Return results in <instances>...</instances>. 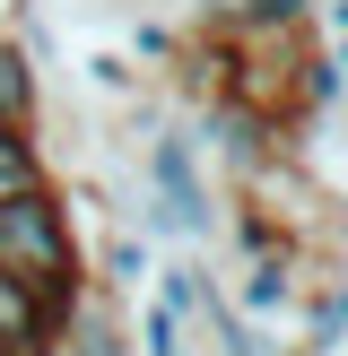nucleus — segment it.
<instances>
[{
  "instance_id": "nucleus-11",
  "label": "nucleus",
  "mask_w": 348,
  "mask_h": 356,
  "mask_svg": "<svg viewBox=\"0 0 348 356\" xmlns=\"http://www.w3.org/2000/svg\"><path fill=\"white\" fill-rule=\"evenodd\" d=\"M322 17H331V26H340V35H348V9H322Z\"/></svg>"
},
{
  "instance_id": "nucleus-9",
  "label": "nucleus",
  "mask_w": 348,
  "mask_h": 356,
  "mask_svg": "<svg viewBox=\"0 0 348 356\" xmlns=\"http://www.w3.org/2000/svg\"><path fill=\"white\" fill-rule=\"evenodd\" d=\"M331 70H340V87H348V35H340V44H331Z\"/></svg>"
},
{
  "instance_id": "nucleus-3",
  "label": "nucleus",
  "mask_w": 348,
  "mask_h": 356,
  "mask_svg": "<svg viewBox=\"0 0 348 356\" xmlns=\"http://www.w3.org/2000/svg\"><path fill=\"white\" fill-rule=\"evenodd\" d=\"M61 322H70V305H52L44 287H26V278L0 270V339H9V348H44V356H61Z\"/></svg>"
},
{
  "instance_id": "nucleus-7",
  "label": "nucleus",
  "mask_w": 348,
  "mask_h": 356,
  "mask_svg": "<svg viewBox=\"0 0 348 356\" xmlns=\"http://www.w3.org/2000/svg\"><path fill=\"white\" fill-rule=\"evenodd\" d=\"M148 278H157V252H148V235H113L104 243V287L131 305V296H148Z\"/></svg>"
},
{
  "instance_id": "nucleus-2",
  "label": "nucleus",
  "mask_w": 348,
  "mask_h": 356,
  "mask_svg": "<svg viewBox=\"0 0 348 356\" xmlns=\"http://www.w3.org/2000/svg\"><path fill=\"white\" fill-rule=\"evenodd\" d=\"M0 270L26 278V287H44L52 305H79V296L96 287L61 183H52V191H26V200H0Z\"/></svg>"
},
{
  "instance_id": "nucleus-8",
  "label": "nucleus",
  "mask_w": 348,
  "mask_h": 356,
  "mask_svg": "<svg viewBox=\"0 0 348 356\" xmlns=\"http://www.w3.org/2000/svg\"><path fill=\"white\" fill-rule=\"evenodd\" d=\"M131 52H139V61H174V52H183V35L157 26V17H139V26H131Z\"/></svg>"
},
{
  "instance_id": "nucleus-5",
  "label": "nucleus",
  "mask_w": 348,
  "mask_h": 356,
  "mask_svg": "<svg viewBox=\"0 0 348 356\" xmlns=\"http://www.w3.org/2000/svg\"><path fill=\"white\" fill-rule=\"evenodd\" d=\"M35 113H44V70L26 61V44H17V35H0V122L35 131Z\"/></svg>"
},
{
  "instance_id": "nucleus-4",
  "label": "nucleus",
  "mask_w": 348,
  "mask_h": 356,
  "mask_svg": "<svg viewBox=\"0 0 348 356\" xmlns=\"http://www.w3.org/2000/svg\"><path fill=\"white\" fill-rule=\"evenodd\" d=\"M296 356H348V270L296 296Z\"/></svg>"
},
{
  "instance_id": "nucleus-13",
  "label": "nucleus",
  "mask_w": 348,
  "mask_h": 356,
  "mask_svg": "<svg viewBox=\"0 0 348 356\" xmlns=\"http://www.w3.org/2000/svg\"><path fill=\"white\" fill-rule=\"evenodd\" d=\"M322 9H348V0H322Z\"/></svg>"
},
{
  "instance_id": "nucleus-6",
  "label": "nucleus",
  "mask_w": 348,
  "mask_h": 356,
  "mask_svg": "<svg viewBox=\"0 0 348 356\" xmlns=\"http://www.w3.org/2000/svg\"><path fill=\"white\" fill-rule=\"evenodd\" d=\"M26 191H52V156L35 148V131L0 122V200H26Z\"/></svg>"
},
{
  "instance_id": "nucleus-12",
  "label": "nucleus",
  "mask_w": 348,
  "mask_h": 356,
  "mask_svg": "<svg viewBox=\"0 0 348 356\" xmlns=\"http://www.w3.org/2000/svg\"><path fill=\"white\" fill-rule=\"evenodd\" d=\"M0 356H44V348H9V339H0Z\"/></svg>"
},
{
  "instance_id": "nucleus-1",
  "label": "nucleus",
  "mask_w": 348,
  "mask_h": 356,
  "mask_svg": "<svg viewBox=\"0 0 348 356\" xmlns=\"http://www.w3.org/2000/svg\"><path fill=\"white\" fill-rule=\"evenodd\" d=\"M226 226V200L218 183L200 174V139L174 122V131L148 139L139 156V235H166V243H218Z\"/></svg>"
},
{
  "instance_id": "nucleus-10",
  "label": "nucleus",
  "mask_w": 348,
  "mask_h": 356,
  "mask_svg": "<svg viewBox=\"0 0 348 356\" xmlns=\"http://www.w3.org/2000/svg\"><path fill=\"white\" fill-rule=\"evenodd\" d=\"M331 243H340V252H348V209H340V226H331Z\"/></svg>"
}]
</instances>
